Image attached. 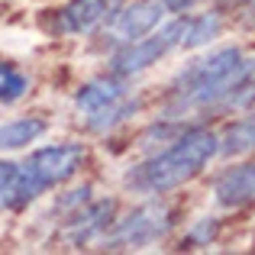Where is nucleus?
<instances>
[{
	"instance_id": "nucleus-1",
	"label": "nucleus",
	"mask_w": 255,
	"mask_h": 255,
	"mask_svg": "<svg viewBox=\"0 0 255 255\" xmlns=\"http://www.w3.org/2000/svg\"><path fill=\"white\" fill-rule=\"evenodd\" d=\"M255 62L243 55V49H220L207 58L187 65L171 84L168 117L207 110V107H233L246 104V91L252 87Z\"/></svg>"
},
{
	"instance_id": "nucleus-2",
	"label": "nucleus",
	"mask_w": 255,
	"mask_h": 255,
	"mask_svg": "<svg viewBox=\"0 0 255 255\" xmlns=\"http://www.w3.org/2000/svg\"><path fill=\"white\" fill-rule=\"evenodd\" d=\"M220 152V136H213L204 126H187L178 132V139L162 149L158 155L145 158L126 174V184L139 194H168L174 187L187 184L210 165V158Z\"/></svg>"
},
{
	"instance_id": "nucleus-3",
	"label": "nucleus",
	"mask_w": 255,
	"mask_h": 255,
	"mask_svg": "<svg viewBox=\"0 0 255 255\" xmlns=\"http://www.w3.org/2000/svg\"><path fill=\"white\" fill-rule=\"evenodd\" d=\"M184 26H187V16L181 13V16L171 19V23L155 26L152 32H145V36L132 39V42H126V45H117V52L110 55V71L129 78V75H139V71L152 68L158 58H165L171 49L181 45Z\"/></svg>"
},
{
	"instance_id": "nucleus-4",
	"label": "nucleus",
	"mask_w": 255,
	"mask_h": 255,
	"mask_svg": "<svg viewBox=\"0 0 255 255\" xmlns=\"http://www.w3.org/2000/svg\"><path fill=\"white\" fill-rule=\"evenodd\" d=\"M171 207H165L162 200H152V204L132 210L126 220H120L113 226V233L104 236L107 249H142V246L162 239L171 230Z\"/></svg>"
},
{
	"instance_id": "nucleus-5",
	"label": "nucleus",
	"mask_w": 255,
	"mask_h": 255,
	"mask_svg": "<svg viewBox=\"0 0 255 255\" xmlns=\"http://www.w3.org/2000/svg\"><path fill=\"white\" fill-rule=\"evenodd\" d=\"M84 158H87V152L81 142H58V145L36 149L23 165L32 174V181L39 184V191H49V187L65 184L68 178H75L78 168L84 165Z\"/></svg>"
},
{
	"instance_id": "nucleus-6",
	"label": "nucleus",
	"mask_w": 255,
	"mask_h": 255,
	"mask_svg": "<svg viewBox=\"0 0 255 255\" xmlns=\"http://www.w3.org/2000/svg\"><path fill=\"white\" fill-rule=\"evenodd\" d=\"M165 16V6L162 0H126L120 10H113L110 23H107V32H110V39L117 45H126L132 42V39L145 36V32H152L158 23H162Z\"/></svg>"
},
{
	"instance_id": "nucleus-7",
	"label": "nucleus",
	"mask_w": 255,
	"mask_h": 255,
	"mask_svg": "<svg viewBox=\"0 0 255 255\" xmlns=\"http://www.w3.org/2000/svg\"><path fill=\"white\" fill-rule=\"evenodd\" d=\"M39 184L26 165L19 162H0V210H23L26 204L39 197Z\"/></svg>"
},
{
	"instance_id": "nucleus-8",
	"label": "nucleus",
	"mask_w": 255,
	"mask_h": 255,
	"mask_svg": "<svg viewBox=\"0 0 255 255\" xmlns=\"http://www.w3.org/2000/svg\"><path fill=\"white\" fill-rule=\"evenodd\" d=\"M113 210H117L113 200H94V204H87L84 210H78L75 217L68 220V230H65L68 243L71 246H87L91 239L104 236L107 226H110V220H113Z\"/></svg>"
},
{
	"instance_id": "nucleus-9",
	"label": "nucleus",
	"mask_w": 255,
	"mask_h": 255,
	"mask_svg": "<svg viewBox=\"0 0 255 255\" xmlns=\"http://www.w3.org/2000/svg\"><path fill=\"white\" fill-rule=\"evenodd\" d=\"M113 3L117 0H68L65 10L58 13V29L71 32V36H84L110 16Z\"/></svg>"
},
{
	"instance_id": "nucleus-10",
	"label": "nucleus",
	"mask_w": 255,
	"mask_h": 255,
	"mask_svg": "<svg viewBox=\"0 0 255 255\" xmlns=\"http://www.w3.org/2000/svg\"><path fill=\"white\" fill-rule=\"evenodd\" d=\"M126 94V84H123V75H110V78H94V81H87L81 91H78L75 104L81 107L84 113H97L104 110V107L117 104L120 97Z\"/></svg>"
},
{
	"instance_id": "nucleus-11",
	"label": "nucleus",
	"mask_w": 255,
	"mask_h": 255,
	"mask_svg": "<svg viewBox=\"0 0 255 255\" xmlns=\"http://www.w3.org/2000/svg\"><path fill=\"white\" fill-rule=\"evenodd\" d=\"M217 200L223 207H243L249 200H255V162L226 171L217 181Z\"/></svg>"
},
{
	"instance_id": "nucleus-12",
	"label": "nucleus",
	"mask_w": 255,
	"mask_h": 255,
	"mask_svg": "<svg viewBox=\"0 0 255 255\" xmlns=\"http://www.w3.org/2000/svg\"><path fill=\"white\" fill-rule=\"evenodd\" d=\"M45 120L42 117H19V120H10V123L0 126V152L3 149H23V145L36 142L39 136L45 132Z\"/></svg>"
},
{
	"instance_id": "nucleus-13",
	"label": "nucleus",
	"mask_w": 255,
	"mask_h": 255,
	"mask_svg": "<svg viewBox=\"0 0 255 255\" xmlns=\"http://www.w3.org/2000/svg\"><path fill=\"white\" fill-rule=\"evenodd\" d=\"M252 149H255V113L243 117L239 123H233L230 129L220 136V152H223L226 158L246 155V152H252Z\"/></svg>"
},
{
	"instance_id": "nucleus-14",
	"label": "nucleus",
	"mask_w": 255,
	"mask_h": 255,
	"mask_svg": "<svg viewBox=\"0 0 255 255\" xmlns=\"http://www.w3.org/2000/svg\"><path fill=\"white\" fill-rule=\"evenodd\" d=\"M220 29H223V19H220V13H200V16H187L181 49H200V45H207L210 39H217Z\"/></svg>"
},
{
	"instance_id": "nucleus-15",
	"label": "nucleus",
	"mask_w": 255,
	"mask_h": 255,
	"mask_svg": "<svg viewBox=\"0 0 255 255\" xmlns=\"http://www.w3.org/2000/svg\"><path fill=\"white\" fill-rule=\"evenodd\" d=\"M29 91V78L16 68L13 62L0 58V104H16Z\"/></svg>"
},
{
	"instance_id": "nucleus-16",
	"label": "nucleus",
	"mask_w": 255,
	"mask_h": 255,
	"mask_svg": "<svg viewBox=\"0 0 255 255\" xmlns=\"http://www.w3.org/2000/svg\"><path fill=\"white\" fill-rule=\"evenodd\" d=\"M132 110H136V100H123V97H120L117 104H110V107H104V110L91 113V120H87V129L104 132V129H110V126H117L120 120H126Z\"/></svg>"
},
{
	"instance_id": "nucleus-17",
	"label": "nucleus",
	"mask_w": 255,
	"mask_h": 255,
	"mask_svg": "<svg viewBox=\"0 0 255 255\" xmlns=\"http://www.w3.org/2000/svg\"><path fill=\"white\" fill-rule=\"evenodd\" d=\"M194 3H197V0H162L165 13H178V16H181V13H187Z\"/></svg>"
},
{
	"instance_id": "nucleus-18",
	"label": "nucleus",
	"mask_w": 255,
	"mask_h": 255,
	"mask_svg": "<svg viewBox=\"0 0 255 255\" xmlns=\"http://www.w3.org/2000/svg\"><path fill=\"white\" fill-rule=\"evenodd\" d=\"M243 23H246V26H249V29H255V0H252V10H249V13H246V19H243Z\"/></svg>"
},
{
	"instance_id": "nucleus-19",
	"label": "nucleus",
	"mask_w": 255,
	"mask_h": 255,
	"mask_svg": "<svg viewBox=\"0 0 255 255\" xmlns=\"http://www.w3.org/2000/svg\"><path fill=\"white\" fill-rule=\"evenodd\" d=\"M220 3H226V6H243V3H252V0H220Z\"/></svg>"
}]
</instances>
